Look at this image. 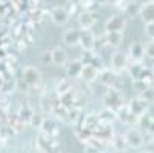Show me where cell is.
Returning a JSON list of instances; mask_svg holds the SVG:
<instances>
[{
    "label": "cell",
    "mask_w": 154,
    "mask_h": 153,
    "mask_svg": "<svg viewBox=\"0 0 154 153\" xmlns=\"http://www.w3.org/2000/svg\"><path fill=\"white\" fill-rule=\"evenodd\" d=\"M78 23L82 29H92L96 23V17L92 11H82L78 15Z\"/></svg>",
    "instance_id": "8fae6325"
},
{
    "label": "cell",
    "mask_w": 154,
    "mask_h": 153,
    "mask_svg": "<svg viewBox=\"0 0 154 153\" xmlns=\"http://www.w3.org/2000/svg\"><path fill=\"white\" fill-rule=\"evenodd\" d=\"M139 97H140L142 100H145L148 104H151V103L154 101V87H152V86H148L145 91H142V92L139 94Z\"/></svg>",
    "instance_id": "cb8c5ba5"
},
{
    "label": "cell",
    "mask_w": 154,
    "mask_h": 153,
    "mask_svg": "<svg viewBox=\"0 0 154 153\" xmlns=\"http://www.w3.org/2000/svg\"><path fill=\"white\" fill-rule=\"evenodd\" d=\"M145 48V55L148 57V58H154V41H149L146 46H143Z\"/></svg>",
    "instance_id": "f546056e"
},
{
    "label": "cell",
    "mask_w": 154,
    "mask_h": 153,
    "mask_svg": "<svg viewBox=\"0 0 154 153\" xmlns=\"http://www.w3.org/2000/svg\"><path fill=\"white\" fill-rule=\"evenodd\" d=\"M128 55L131 58V61H142V58L145 57V48L140 41H131L130 49H128Z\"/></svg>",
    "instance_id": "7c38bea8"
},
{
    "label": "cell",
    "mask_w": 154,
    "mask_h": 153,
    "mask_svg": "<svg viewBox=\"0 0 154 153\" xmlns=\"http://www.w3.org/2000/svg\"><path fill=\"white\" fill-rule=\"evenodd\" d=\"M104 104L107 106V109L116 112L121 106H124V98H122L121 92L116 91L115 87L112 86V87H108V91L104 95Z\"/></svg>",
    "instance_id": "6da1fadb"
},
{
    "label": "cell",
    "mask_w": 154,
    "mask_h": 153,
    "mask_svg": "<svg viewBox=\"0 0 154 153\" xmlns=\"http://www.w3.org/2000/svg\"><path fill=\"white\" fill-rule=\"evenodd\" d=\"M98 75H99V71L95 66H92V64H84L81 69V74H79V78L85 83H93L98 78Z\"/></svg>",
    "instance_id": "4fadbf2b"
},
{
    "label": "cell",
    "mask_w": 154,
    "mask_h": 153,
    "mask_svg": "<svg viewBox=\"0 0 154 153\" xmlns=\"http://www.w3.org/2000/svg\"><path fill=\"white\" fill-rule=\"evenodd\" d=\"M41 61L43 63H52V54H51V51L41 54Z\"/></svg>",
    "instance_id": "1f68e13d"
},
{
    "label": "cell",
    "mask_w": 154,
    "mask_h": 153,
    "mask_svg": "<svg viewBox=\"0 0 154 153\" xmlns=\"http://www.w3.org/2000/svg\"><path fill=\"white\" fill-rule=\"evenodd\" d=\"M51 54H52V64H55L58 68H63L67 64V52L63 48H55L51 51Z\"/></svg>",
    "instance_id": "2e32d148"
},
{
    "label": "cell",
    "mask_w": 154,
    "mask_h": 153,
    "mask_svg": "<svg viewBox=\"0 0 154 153\" xmlns=\"http://www.w3.org/2000/svg\"><path fill=\"white\" fill-rule=\"evenodd\" d=\"M82 2V0H69V3H72V5H79Z\"/></svg>",
    "instance_id": "836d02e7"
},
{
    "label": "cell",
    "mask_w": 154,
    "mask_h": 153,
    "mask_svg": "<svg viewBox=\"0 0 154 153\" xmlns=\"http://www.w3.org/2000/svg\"><path fill=\"white\" fill-rule=\"evenodd\" d=\"M145 34L148 35V38H149L151 41H154V23L145 25Z\"/></svg>",
    "instance_id": "4dcf8cb0"
},
{
    "label": "cell",
    "mask_w": 154,
    "mask_h": 153,
    "mask_svg": "<svg viewBox=\"0 0 154 153\" xmlns=\"http://www.w3.org/2000/svg\"><path fill=\"white\" fill-rule=\"evenodd\" d=\"M128 63H130V57L124 52H119L116 51L113 55H112V60H110V66H112V71L113 72H122L127 69L128 66Z\"/></svg>",
    "instance_id": "7a4b0ae2"
},
{
    "label": "cell",
    "mask_w": 154,
    "mask_h": 153,
    "mask_svg": "<svg viewBox=\"0 0 154 153\" xmlns=\"http://www.w3.org/2000/svg\"><path fill=\"white\" fill-rule=\"evenodd\" d=\"M79 46L82 51H95L96 46V38L90 29H82L79 35Z\"/></svg>",
    "instance_id": "8992f818"
},
{
    "label": "cell",
    "mask_w": 154,
    "mask_h": 153,
    "mask_svg": "<svg viewBox=\"0 0 154 153\" xmlns=\"http://www.w3.org/2000/svg\"><path fill=\"white\" fill-rule=\"evenodd\" d=\"M151 86H152V87H154V78H152V84H151Z\"/></svg>",
    "instance_id": "8d00e7d4"
},
{
    "label": "cell",
    "mask_w": 154,
    "mask_h": 153,
    "mask_svg": "<svg viewBox=\"0 0 154 153\" xmlns=\"http://www.w3.org/2000/svg\"><path fill=\"white\" fill-rule=\"evenodd\" d=\"M69 18H70V14H69L67 8H64V6H54L52 8V11H51V20L54 21L55 25L64 26L69 21Z\"/></svg>",
    "instance_id": "5b68a950"
},
{
    "label": "cell",
    "mask_w": 154,
    "mask_h": 153,
    "mask_svg": "<svg viewBox=\"0 0 154 153\" xmlns=\"http://www.w3.org/2000/svg\"><path fill=\"white\" fill-rule=\"evenodd\" d=\"M124 41L122 32H105V45L110 48H119Z\"/></svg>",
    "instance_id": "e0dca14e"
},
{
    "label": "cell",
    "mask_w": 154,
    "mask_h": 153,
    "mask_svg": "<svg viewBox=\"0 0 154 153\" xmlns=\"http://www.w3.org/2000/svg\"><path fill=\"white\" fill-rule=\"evenodd\" d=\"M41 123H43V116H41L40 113H32V115H31V124H32V126H35L37 129H40Z\"/></svg>",
    "instance_id": "f1b7e54d"
},
{
    "label": "cell",
    "mask_w": 154,
    "mask_h": 153,
    "mask_svg": "<svg viewBox=\"0 0 154 153\" xmlns=\"http://www.w3.org/2000/svg\"><path fill=\"white\" fill-rule=\"evenodd\" d=\"M98 77L101 78L102 84H105V86H108V87H112V86L115 84L116 72H113V71H102L101 75H98Z\"/></svg>",
    "instance_id": "44dd1931"
},
{
    "label": "cell",
    "mask_w": 154,
    "mask_h": 153,
    "mask_svg": "<svg viewBox=\"0 0 154 153\" xmlns=\"http://www.w3.org/2000/svg\"><path fill=\"white\" fill-rule=\"evenodd\" d=\"M139 11H140V5L137 2H128L125 6H124V12L127 17L130 18H134V17H139Z\"/></svg>",
    "instance_id": "d6986e66"
},
{
    "label": "cell",
    "mask_w": 154,
    "mask_h": 153,
    "mask_svg": "<svg viewBox=\"0 0 154 153\" xmlns=\"http://www.w3.org/2000/svg\"><path fill=\"white\" fill-rule=\"evenodd\" d=\"M131 86H133V89H134L136 92H139V94H140L142 91H145V89H146V87H148L149 84H146L143 80H140V78H139V80H131Z\"/></svg>",
    "instance_id": "4316f807"
},
{
    "label": "cell",
    "mask_w": 154,
    "mask_h": 153,
    "mask_svg": "<svg viewBox=\"0 0 154 153\" xmlns=\"http://www.w3.org/2000/svg\"><path fill=\"white\" fill-rule=\"evenodd\" d=\"M151 120H152V116H151V115H148V113H143L142 116H139V120H137V124L140 126V129H145V130H148V126H149Z\"/></svg>",
    "instance_id": "83f0119b"
},
{
    "label": "cell",
    "mask_w": 154,
    "mask_h": 153,
    "mask_svg": "<svg viewBox=\"0 0 154 153\" xmlns=\"http://www.w3.org/2000/svg\"><path fill=\"white\" fill-rule=\"evenodd\" d=\"M127 106L130 109V112L134 113L136 116H142L143 113H146L148 112V107H149V104L145 100H142L140 97L133 98V100L130 101V104H127Z\"/></svg>",
    "instance_id": "ba28073f"
},
{
    "label": "cell",
    "mask_w": 154,
    "mask_h": 153,
    "mask_svg": "<svg viewBox=\"0 0 154 153\" xmlns=\"http://www.w3.org/2000/svg\"><path fill=\"white\" fill-rule=\"evenodd\" d=\"M72 89V86L69 83V80H60V83L57 84V94L58 95H64L66 92H69Z\"/></svg>",
    "instance_id": "484cf974"
},
{
    "label": "cell",
    "mask_w": 154,
    "mask_h": 153,
    "mask_svg": "<svg viewBox=\"0 0 154 153\" xmlns=\"http://www.w3.org/2000/svg\"><path fill=\"white\" fill-rule=\"evenodd\" d=\"M124 136H125L127 145L131 147V148H140L143 145V142H145V138H143L142 132L137 130V129H133V127H131Z\"/></svg>",
    "instance_id": "277c9868"
},
{
    "label": "cell",
    "mask_w": 154,
    "mask_h": 153,
    "mask_svg": "<svg viewBox=\"0 0 154 153\" xmlns=\"http://www.w3.org/2000/svg\"><path fill=\"white\" fill-rule=\"evenodd\" d=\"M66 66H67L66 68V72H67V75L70 78H79V74H81V69L84 64L81 63V60H73V61L67 63Z\"/></svg>",
    "instance_id": "ac0fdd59"
},
{
    "label": "cell",
    "mask_w": 154,
    "mask_h": 153,
    "mask_svg": "<svg viewBox=\"0 0 154 153\" xmlns=\"http://www.w3.org/2000/svg\"><path fill=\"white\" fill-rule=\"evenodd\" d=\"M125 25H127L125 17L115 14V15L107 18V21H105V32H122Z\"/></svg>",
    "instance_id": "3957f363"
},
{
    "label": "cell",
    "mask_w": 154,
    "mask_h": 153,
    "mask_svg": "<svg viewBox=\"0 0 154 153\" xmlns=\"http://www.w3.org/2000/svg\"><path fill=\"white\" fill-rule=\"evenodd\" d=\"M112 145H113L115 150H118V151L125 150V147H127L125 136H124V135H115V136L112 138Z\"/></svg>",
    "instance_id": "7402d4cb"
},
{
    "label": "cell",
    "mask_w": 154,
    "mask_h": 153,
    "mask_svg": "<svg viewBox=\"0 0 154 153\" xmlns=\"http://www.w3.org/2000/svg\"><path fill=\"white\" fill-rule=\"evenodd\" d=\"M23 80H25V83L28 86L35 87V86H38L41 83V72L37 68H34V66H28L23 71Z\"/></svg>",
    "instance_id": "52a82bcc"
},
{
    "label": "cell",
    "mask_w": 154,
    "mask_h": 153,
    "mask_svg": "<svg viewBox=\"0 0 154 153\" xmlns=\"http://www.w3.org/2000/svg\"><path fill=\"white\" fill-rule=\"evenodd\" d=\"M151 72H152V75H154V66H152V71H151Z\"/></svg>",
    "instance_id": "d590c367"
},
{
    "label": "cell",
    "mask_w": 154,
    "mask_h": 153,
    "mask_svg": "<svg viewBox=\"0 0 154 153\" xmlns=\"http://www.w3.org/2000/svg\"><path fill=\"white\" fill-rule=\"evenodd\" d=\"M139 17L142 18V21H143L145 25L154 23V0H149V2L140 5Z\"/></svg>",
    "instance_id": "30bf717a"
},
{
    "label": "cell",
    "mask_w": 154,
    "mask_h": 153,
    "mask_svg": "<svg viewBox=\"0 0 154 153\" xmlns=\"http://www.w3.org/2000/svg\"><path fill=\"white\" fill-rule=\"evenodd\" d=\"M145 71H146V68L142 64V61H131L127 66V72L131 77V80H139Z\"/></svg>",
    "instance_id": "5bb4252c"
},
{
    "label": "cell",
    "mask_w": 154,
    "mask_h": 153,
    "mask_svg": "<svg viewBox=\"0 0 154 153\" xmlns=\"http://www.w3.org/2000/svg\"><path fill=\"white\" fill-rule=\"evenodd\" d=\"M142 153H149V151H142Z\"/></svg>",
    "instance_id": "74e56055"
},
{
    "label": "cell",
    "mask_w": 154,
    "mask_h": 153,
    "mask_svg": "<svg viewBox=\"0 0 154 153\" xmlns=\"http://www.w3.org/2000/svg\"><path fill=\"white\" fill-rule=\"evenodd\" d=\"M40 129L43 130L45 133H48V135H51V133H57V123L54 121V120H51V118H43V123H41V126H40Z\"/></svg>",
    "instance_id": "ffe728a7"
},
{
    "label": "cell",
    "mask_w": 154,
    "mask_h": 153,
    "mask_svg": "<svg viewBox=\"0 0 154 153\" xmlns=\"http://www.w3.org/2000/svg\"><path fill=\"white\" fill-rule=\"evenodd\" d=\"M95 2H96V3H99V5H102V3H107L108 0H95Z\"/></svg>",
    "instance_id": "e575fe53"
},
{
    "label": "cell",
    "mask_w": 154,
    "mask_h": 153,
    "mask_svg": "<svg viewBox=\"0 0 154 153\" xmlns=\"http://www.w3.org/2000/svg\"><path fill=\"white\" fill-rule=\"evenodd\" d=\"M41 107H43V110H46V112H52L54 110L55 103L52 101V97L51 95H45V97L41 98Z\"/></svg>",
    "instance_id": "d4e9b609"
},
{
    "label": "cell",
    "mask_w": 154,
    "mask_h": 153,
    "mask_svg": "<svg viewBox=\"0 0 154 153\" xmlns=\"http://www.w3.org/2000/svg\"><path fill=\"white\" fill-rule=\"evenodd\" d=\"M79 35H81V31L73 29V28L67 29V31L63 34L64 45H66V46H72V48L76 46V45H79Z\"/></svg>",
    "instance_id": "9a60e30c"
},
{
    "label": "cell",
    "mask_w": 154,
    "mask_h": 153,
    "mask_svg": "<svg viewBox=\"0 0 154 153\" xmlns=\"http://www.w3.org/2000/svg\"><path fill=\"white\" fill-rule=\"evenodd\" d=\"M116 120H121V123H124V124L134 126V124H137L139 116H136L134 113H131L128 106L124 104V106H121L118 110H116Z\"/></svg>",
    "instance_id": "9c48e42d"
},
{
    "label": "cell",
    "mask_w": 154,
    "mask_h": 153,
    "mask_svg": "<svg viewBox=\"0 0 154 153\" xmlns=\"http://www.w3.org/2000/svg\"><path fill=\"white\" fill-rule=\"evenodd\" d=\"M148 132L154 136V118L151 120V123H149V126H148Z\"/></svg>",
    "instance_id": "d6a6232c"
},
{
    "label": "cell",
    "mask_w": 154,
    "mask_h": 153,
    "mask_svg": "<svg viewBox=\"0 0 154 153\" xmlns=\"http://www.w3.org/2000/svg\"><path fill=\"white\" fill-rule=\"evenodd\" d=\"M98 118H99V121L101 123H112V121H115L116 120V112H113V110H110V109H105V110H102L99 115H98Z\"/></svg>",
    "instance_id": "603a6c76"
}]
</instances>
